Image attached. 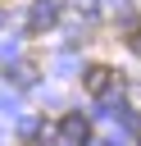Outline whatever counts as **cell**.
Returning <instances> with one entry per match:
<instances>
[{
  "mask_svg": "<svg viewBox=\"0 0 141 146\" xmlns=\"http://www.w3.org/2000/svg\"><path fill=\"white\" fill-rule=\"evenodd\" d=\"M82 87H86V96H105V91L114 87V68H105V64H91V68L82 73Z\"/></svg>",
  "mask_w": 141,
  "mask_h": 146,
  "instance_id": "1",
  "label": "cell"
},
{
  "mask_svg": "<svg viewBox=\"0 0 141 146\" xmlns=\"http://www.w3.org/2000/svg\"><path fill=\"white\" fill-rule=\"evenodd\" d=\"M127 46H132V50L141 55V23H132V32H127Z\"/></svg>",
  "mask_w": 141,
  "mask_h": 146,
  "instance_id": "3",
  "label": "cell"
},
{
  "mask_svg": "<svg viewBox=\"0 0 141 146\" xmlns=\"http://www.w3.org/2000/svg\"><path fill=\"white\" fill-rule=\"evenodd\" d=\"M64 132H68L73 141H86V123H82V119H64Z\"/></svg>",
  "mask_w": 141,
  "mask_h": 146,
  "instance_id": "2",
  "label": "cell"
}]
</instances>
